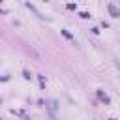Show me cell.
<instances>
[{
  "label": "cell",
  "mask_w": 120,
  "mask_h": 120,
  "mask_svg": "<svg viewBox=\"0 0 120 120\" xmlns=\"http://www.w3.org/2000/svg\"><path fill=\"white\" fill-rule=\"evenodd\" d=\"M109 9H111V11H112V13H114V15H118V11H116V8H114V6H112V4H111V6H109Z\"/></svg>",
  "instance_id": "6da1fadb"
},
{
  "label": "cell",
  "mask_w": 120,
  "mask_h": 120,
  "mask_svg": "<svg viewBox=\"0 0 120 120\" xmlns=\"http://www.w3.org/2000/svg\"><path fill=\"white\" fill-rule=\"evenodd\" d=\"M114 64H116V68L120 69V60H114Z\"/></svg>",
  "instance_id": "7a4b0ae2"
}]
</instances>
